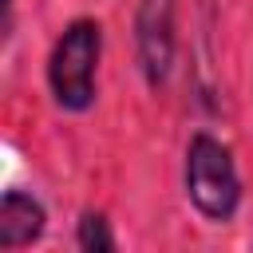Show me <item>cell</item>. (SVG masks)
Here are the masks:
<instances>
[{
  "label": "cell",
  "instance_id": "1",
  "mask_svg": "<svg viewBox=\"0 0 253 253\" xmlns=\"http://www.w3.org/2000/svg\"><path fill=\"white\" fill-rule=\"evenodd\" d=\"M103 55V28L95 20H71L47 55V83L63 111H87L95 103V71Z\"/></svg>",
  "mask_w": 253,
  "mask_h": 253
},
{
  "label": "cell",
  "instance_id": "2",
  "mask_svg": "<svg viewBox=\"0 0 253 253\" xmlns=\"http://www.w3.org/2000/svg\"><path fill=\"white\" fill-rule=\"evenodd\" d=\"M186 194L210 221H229L241 202V178L233 154L213 134H194L186 146Z\"/></svg>",
  "mask_w": 253,
  "mask_h": 253
},
{
  "label": "cell",
  "instance_id": "3",
  "mask_svg": "<svg viewBox=\"0 0 253 253\" xmlns=\"http://www.w3.org/2000/svg\"><path fill=\"white\" fill-rule=\"evenodd\" d=\"M138 63L150 87H162L174 63V0H138L134 12Z\"/></svg>",
  "mask_w": 253,
  "mask_h": 253
},
{
  "label": "cell",
  "instance_id": "4",
  "mask_svg": "<svg viewBox=\"0 0 253 253\" xmlns=\"http://www.w3.org/2000/svg\"><path fill=\"white\" fill-rule=\"evenodd\" d=\"M43 206L32 198V194H20V190H8L4 202H0V249H24L32 245L40 233H43Z\"/></svg>",
  "mask_w": 253,
  "mask_h": 253
},
{
  "label": "cell",
  "instance_id": "5",
  "mask_svg": "<svg viewBox=\"0 0 253 253\" xmlns=\"http://www.w3.org/2000/svg\"><path fill=\"white\" fill-rule=\"evenodd\" d=\"M75 245H79L83 253H111V249H115V233H111V225H107V217H103L99 210H87V213L79 217Z\"/></svg>",
  "mask_w": 253,
  "mask_h": 253
}]
</instances>
